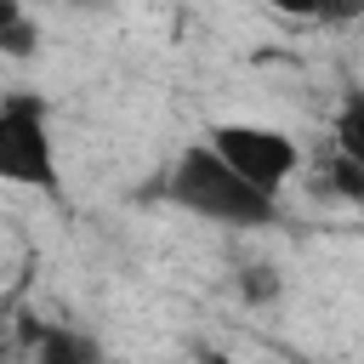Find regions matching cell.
<instances>
[{"mask_svg": "<svg viewBox=\"0 0 364 364\" xmlns=\"http://www.w3.org/2000/svg\"><path fill=\"white\" fill-rule=\"evenodd\" d=\"M165 199L199 222H216V228H267L279 210V199L250 188L210 142H193L176 154V165L165 171Z\"/></svg>", "mask_w": 364, "mask_h": 364, "instance_id": "obj_1", "label": "cell"}, {"mask_svg": "<svg viewBox=\"0 0 364 364\" xmlns=\"http://www.w3.org/2000/svg\"><path fill=\"white\" fill-rule=\"evenodd\" d=\"M0 182H11V188H40V193H57V188H63L57 136H51V108H46V97H34V91L0 97Z\"/></svg>", "mask_w": 364, "mask_h": 364, "instance_id": "obj_2", "label": "cell"}, {"mask_svg": "<svg viewBox=\"0 0 364 364\" xmlns=\"http://www.w3.org/2000/svg\"><path fill=\"white\" fill-rule=\"evenodd\" d=\"M205 142L250 182V188H262V193H273L279 199V188L301 171V148H296V136L290 131H279V125H256V119H222V125H210L205 131Z\"/></svg>", "mask_w": 364, "mask_h": 364, "instance_id": "obj_3", "label": "cell"}, {"mask_svg": "<svg viewBox=\"0 0 364 364\" xmlns=\"http://www.w3.org/2000/svg\"><path fill=\"white\" fill-rule=\"evenodd\" d=\"M330 136H336V154H341L347 165H358V171H364V85H353V91L336 102Z\"/></svg>", "mask_w": 364, "mask_h": 364, "instance_id": "obj_4", "label": "cell"}, {"mask_svg": "<svg viewBox=\"0 0 364 364\" xmlns=\"http://www.w3.org/2000/svg\"><path fill=\"white\" fill-rule=\"evenodd\" d=\"M34 364H97V347L63 324H46L34 330Z\"/></svg>", "mask_w": 364, "mask_h": 364, "instance_id": "obj_5", "label": "cell"}, {"mask_svg": "<svg viewBox=\"0 0 364 364\" xmlns=\"http://www.w3.org/2000/svg\"><path fill=\"white\" fill-rule=\"evenodd\" d=\"M40 51V23L23 11V0H0V57L28 63Z\"/></svg>", "mask_w": 364, "mask_h": 364, "instance_id": "obj_6", "label": "cell"}, {"mask_svg": "<svg viewBox=\"0 0 364 364\" xmlns=\"http://www.w3.org/2000/svg\"><path fill=\"white\" fill-rule=\"evenodd\" d=\"M284 17H307V23H347L364 11V0H267Z\"/></svg>", "mask_w": 364, "mask_h": 364, "instance_id": "obj_7", "label": "cell"}, {"mask_svg": "<svg viewBox=\"0 0 364 364\" xmlns=\"http://www.w3.org/2000/svg\"><path fill=\"white\" fill-rule=\"evenodd\" d=\"M68 6H108V0H68Z\"/></svg>", "mask_w": 364, "mask_h": 364, "instance_id": "obj_8", "label": "cell"}, {"mask_svg": "<svg viewBox=\"0 0 364 364\" xmlns=\"http://www.w3.org/2000/svg\"><path fill=\"white\" fill-rule=\"evenodd\" d=\"M205 364H222V358H205Z\"/></svg>", "mask_w": 364, "mask_h": 364, "instance_id": "obj_9", "label": "cell"}]
</instances>
